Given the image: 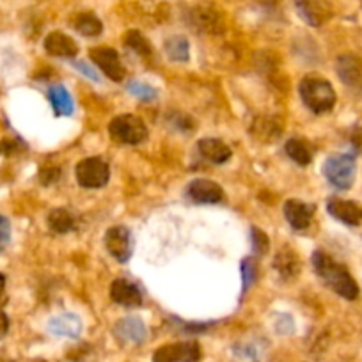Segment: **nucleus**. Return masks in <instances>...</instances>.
Returning <instances> with one entry per match:
<instances>
[{"label":"nucleus","instance_id":"f257e3e1","mask_svg":"<svg viewBox=\"0 0 362 362\" xmlns=\"http://www.w3.org/2000/svg\"><path fill=\"white\" fill-rule=\"evenodd\" d=\"M313 267L318 274L320 279L327 284L332 291H336L339 297L346 298V300H355L361 293L357 283L351 277L350 272L337 263L332 256L325 252V250H316L313 254Z\"/></svg>","mask_w":362,"mask_h":362},{"label":"nucleus","instance_id":"f03ea898","mask_svg":"<svg viewBox=\"0 0 362 362\" xmlns=\"http://www.w3.org/2000/svg\"><path fill=\"white\" fill-rule=\"evenodd\" d=\"M298 93L304 105L315 114H325L336 105V90L329 80L320 76H305L298 86Z\"/></svg>","mask_w":362,"mask_h":362},{"label":"nucleus","instance_id":"7ed1b4c3","mask_svg":"<svg viewBox=\"0 0 362 362\" xmlns=\"http://www.w3.org/2000/svg\"><path fill=\"white\" fill-rule=\"evenodd\" d=\"M323 176L327 177L330 185L339 190H348L355 181V173H357V163L355 156L348 153L341 155H332L323 163Z\"/></svg>","mask_w":362,"mask_h":362},{"label":"nucleus","instance_id":"20e7f679","mask_svg":"<svg viewBox=\"0 0 362 362\" xmlns=\"http://www.w3.org/2000/svg\"><path fill=\"white\" fill-rule=\"evenodd\" d=\"M109 134L116 142L135 146L148 139V128L141 117L134 116V114H123L110 121Z\"/></svg>","mask_w":362,"mask_h":362},{"label":"nucleus","instance_id":"39448f33","mask_svg":"<svg viewBox=\"0 0 362 362\" xmlns=\"http://www.w3.org/2000/svg\"><path fill=\"white\" fill-rule=\"evenodd\" d=\"M110 177V169L107 162H103L98 156L82 160L76 165V181L83 189H102L107 185Z\"/></svg>","mask_w":362,"mask_h":362},{"label":"nucleus","instance_id":"423d86ee","mask_svg":"<svg viewBox=\"0 0 362 362\" xmlns=\"http://www.w3.org/2000/svg\"><path fill=\"white\" fill-rule=\"evenodd\" d=\"M199 358L201 346L196 341L163 344L153 354V362H197Z\"/></svg>","mask_w":362,"mask_h":362},{"label":"nucleus","instance_id":"0eeeda50","mask_svg":"<svg viewBox=\"0 0 362 362\" xmlns=\"http://www.w3.org/2000/svg\"><path fill=\"white\" fill-rule=\"evenodd\" d=\"M187 20H189L190 27L201 30V33L218 34L224 30V20H222L221 13H218L214 6H208V4L194 6V8L189 11Z\"/></svg>","mask_w":362,"mask_h":362},{"label":"nucleus","instance_id":"6e6552de","mask_svg":"<svg viewBox=\"0 0 362 362\" xmlns=\"http://www.w3.org/2000/svg\"><path fill=\"white\" fill-rule=\"evenodd\" d=\"M90 59H93V62H95L110 80H114V82H123L127 71H124V66L121 64L119 54H117L114 48H93V50H90Z\"/></svg>","mask_w":362,"mask_h":362},{"label":"nucleus","instance_id":"1a4fd4ad","mask_svg":"<svg viewBox=\"0 0 362 362\" xmlns=\"http://www.w3.org/2000/svg\"><path fill=\"white\" fill-rule=\"evenodd\" d=\"M105 247L110 252V256L116 257L119 263L130 259L132 256V233L130 229L124 228V226H116V228H110L105 235Z\"/></svg>","mask_w":362,"mask_h":362},{"label":"nucleus","instance_id":"9d476101","mask_svg":"<svg viewBox=\"0 0 362 362\" xmlns=\"http://www.w3.org/2000/svg\"><path fill=\"white\" fill-rule=\"evenodd\" d=\"M187 197L197 204H215L224 199V190L218 183L210 180H194L187 187Z\"/></svg>","mask_w":362,"mask_h":362},{"label":"nucleus","instance_id":"9b49d317","mask_svg":"<svg viewBox=\"0 0 362 362\" xmlns=\"http://www.w3.org/2000/svg\"><path fill=\"white\" fill-rule=\"evenodd\" d=\"M114 336L124 344H142L148 337V329L141 318L127 316L114 325Z\"/></svg>","mask_w":362,"mask_h":362},{"label":"nucleus","instance_id":"f8f14e48","mask_svg":"<svg viewBox=\"0 0 362 362\" xmlns=\"http://www.w3.org/2000/svg\"><path fill=\"white\" fill-rule=\"evenodd\" d=\"M327 211L332 215L336 221L343 222L346 226H361L362 224V206L355 201L346 199H330L327 203Z\"/></svg>","mask_w":362,"mask_h":362},{"label":"nucleus","instance_id":"ddd939ff","mask_svg":"<svg viewBox=\"0 0 362 362\" xmlns=\"http://www.w3.org/2000/svg\"><path fill=\"white\" fill-rule=\"evenodd\" d=\"M110 297L123 308H139L142 304V291L128 279H116L110 286Z\"/></svg>","mask_w":362,"mask_h":362},{"label":"nucleus","instance_id":"4468645a","mask_svg":"<svg viewBox=\"0 0 362 362\" xmlns=\"http://www.w3.org/2000/svg\"><path fill=\"white\" fill-rule=\"evenodd\" d=\"M297 13L311 27H320L330 16L329 6L323 0H293Z\"/></svg>","mask_w":362,"mask_h":362},{"label":"nucleus","instance_id":"2eb2a0df","mask_svg":"<svg viewBox=\"0 0 362 362\" xmlns=\"http://www.w3.org/2000/svg\"><path fill=\"white\" fill-rule=\"evenodd\" d=\"M82 320L76 315H73V313H62V315L54 316L48 322V332L59 337H71V339H76L82 334Z\"/></svg>","mask_w":362,"mask_h":362},{"label":"nucleus","instance_id":"dca6fc26","mask_svg":"<svg viewBox=\"0 0 362 362\" xmlns=\"http://www.w3.org/2000/svg\"><path fill=\"white\" fill-rule=\"evenodd\" d=\"M284 217L293 229H305L315 217V206L302 201L290 199L284 203Z\"/></svg>","mask_w":362,"mask_h":362},{"label":"nucleus","instance_id":"f3484780","mask_svg":"<svg viewBox=\"0 0 362 362\" xmlns=\"http://www.w3.org/2000/svg\"><path fill=\"white\" fill-rule=\"evenodd\" d=\"M300 257H298V254L295 252L293 249H290V247H283V249L276 254V257H274V268H276L277 274L286 281L295 279V277L300 274Z\"/></svg>","mask_w":362,"mask_h":362},{"label":"nucleus","instance_id":"a211bd4d","mask_svg":"<svg viewBox=\"0 0 362 362\" xmlns=\"http://www.w3.org/2000/svg\"><path fill=\"white\" fill-rule=\"evenodd\" d=\"M45 50L48 52L54 57H64L71 59L78 54V47H76L75 40H71L69 36H66L64 33H50L45 40Z\"/></svg>","mask_w":362,"mask_h":362},{"label":"nucleus","instance_id":"6ab92c4d","mask_svg":"<svg viewBox=\"0 0 362 362\" xmlns=\"http://www.w3.org/2000/svg\"><path fill=\"white\" fill-rule=\"evenodd\" d=\"M197 149H199L201 156L208 160L211 163H226L229 158H231V149H229L228 144L221 141V139L214 137H204L201 139L199 144H197Z\"/></svg>","mask_w":362,"mask_h":362},{"label":"nucleus","instance_id":"aec40b11","mask_svg":"<svg viewBox=\"0 0 362 362\" xmlns=\"http://www.w3.org/2000/svg\"><path fill=\"white\" fill-rule=\"evenodd\" d=\"M48 100L52 103V109L57 116H71L73 110H75V103H73L71 95L69 90L66 89L61 83H54L48 89Z\"/></svg>","mask_w":362,"mask_h":362},{"label":"nucleus","instance_id":"412c9836","mask_svg":"<svg viewBox=\"0 0 362 362\" xmlns=\"http://www.w3.org/2000/svg\"><path fill=\"white\" fill-rule=\"evenodd\" d=\"M336 69L339 78L348 86H355L362 78V62L355 55H341Z\"/></svg>","mask_w":362,"mask_h":362},{"label":"nucleus","instance_id":"4be33fe9","mask_svg":"<svg viewBox=\"0 0 362 362\" xmlns=\"http://www.w3.org/2000/svg\"><path fill=\"white\" fill-rule=\"evenodd\" d=\"M73 29L86 37H96L102 34L103 23L95 13H78L73 18Z\"/></svg>","mask_w":362,"mask_h":362},{"label":"nucleus","instance_id":"5701e85b","mask_svg":"<svg viewBox=\"0 0 362 362\" xmlns=\"http://www.w3.org/2000/svg\"><path fill=\"white\" fill-rule=\"evenodd\" d=\"M284 149H286V155L298 165H309L313 162V146L304 139H290Z\"/></svg>","mask_w":362,"mask_h":362},{"label":"nucleus","instance_id":"b1692460","mask_svg":"<svg viewBox=\"0 0 362 362\" xmlns=\"http://www.w3.org/2000/svg\"><path fill=\"white\" fill-rule=\"evenodd\" d=\"M75 217H73L71 211L68 208H55L48 214V226L54 233L57 235H64L75 229Z\"/></svg>","mask_w":362,"mask_h":362},{"label":"nucleus","instance_id":"393cba45","mask_svg":"<svg viewBox=\"0 0 362 362\" xmlns=\"http://www.w3.org/2000/svg\"><path fill=\"white\" fill-rule=\"evenodd\" d=\"M165 54L170 61L174 62H187L190 57V45L187 37L183 36H173L165 41L163 45Z\"/></svg>","mask_w":362,"mask_h":362},{"label":"nucleus","instance_id":"a878e982","mask_svg":"<svg viewBox=\"0 0 362 362\" xmlns=\"http://www.w3.org/2000/svg\"><path fill=\"white\" fill-rule=\"evenodd\" d=\"M124 43H127L135 54L141 55V57H149V55L153 54L151 43H149L139 30H130V33H127Z\"/></svg>","mask_w":362,"mask_h":362},{"label":"nucleus","instance_id":"bb28decb","mask_svg":"<svg viewBox=\"0 0 362 362\" xmlns=\"http://www.w3.org/2000/svg\"><path fill=\"white\" fill-rule=\"evenodd\" d=\"M242 277H243V293L252 288V284L256 283L257 277V263L254 257H245L242 261Z\"/></svg>","mask_w":362,"mask_h":362},{"label":"nucleus","instance_id":"cd10ccee","mask_svg":"<svg viewBox=\"0 0 362 362\" xmlns=\"http://www.w3.org/2000/svg\"><path fill=\"white\" fill-rule=\"evenodd\" d=\"M128 90H130V95H134L135 98L144 100V102H153L156 98V89H153L151 86L144 82H139V80H134V82L128 83Z\"/></svg>","mask_w":362,"mask_h":362},{"label":"nucleus","instance_id":"c85d7f7f","mask_svg":"<svg viewBox=\"0 0 362 362\" xmlns=\"http://www.w3.org/2000/svg\"><path fill=\"white\" fill-rule=\"evenodd\" d=\"M254 130L261 141H264V137H268V141H274V137H277L283 132V128L277 127V123H272L270 119H257L254 123Z\"/></svg>","mask_w":362,"mask_h":362},{"label":"nucleus","instance_id":"c756f323","mask_svg":"<svg viewBox=\"0 0 362 362\" xmlns=\"http://www.w3.org/2000/svg\"><path fill=\"white\" fill-rule=\"evenodd\" d=\"M250 242H252V249H254V252L257 254V256H261V254L267 252L268 247H270L268 236L257 228L250 229Z\"/></svg>","mask_w":362,"mask_h":362},{"label":"nucleus","instance_id":"7c9ffc66","mask_svg":"<svg viewBox=\"0 0 362 362\" xmlns=\"http://www.w3.org/2000/svg\"><path fill=\"white\" fill-rule=\"evenodd\" d=\"M11 243V222L8 217L0 215V254L4 252Z\"/></svg>","mask_w":362,"mask_h":362},{"label":"nucleus","instance_id":"2f4dec72","mask_svg":"<svg viewBox=\"0 0 362 362\" xmlns=\"http://www.w3.org/2000/svg\"><path fill=\"white\" fill-rule=\"evenodd\" d=\"M59 176H61V169L55 165L52 167H43L40 173V180L41 183H45V185H50V183H55V181L59 180Z\"/></svg>","mask_w":362,"mask_h":362},{"label":"nucleus","instance_id":"473e14b6","mask_svg":"<svg viewBox=\"0 0 362 362\" xmlns=\"http://www.w3.org/2000/svg\"><path fill=\"white\" fill-rule=\"evenodd\" d=\"M20 148H22V144L16 139H2L0 141V155H15V153L20 151Z\"/></svg>","mask_w":362,"mask_h":362},{"label":"nucleus","instance_id":"72a5a7b5","mask_svg":"<svg viewBox=\"0 0 362 362\" xmlns=\"http://www.w3.org/2000/svg\"><path fill=\"white\" fill-rule=\"evenodd\" d=\"M73 66L76 68V71H80L82 75H86L87 78H90L93 82H100V75H98V71H96V68H90V66L86 64V62H75Z\"/></svg>","mask_w":362,"mask_h":362},{"label":"nucleus","instance_id":"f704fd0d","mask_svg":"<svg viewBox=\"0 0 362 362\" xmlns=\"http://www.w3.org/2000/svg\"><path fill=\"white\" fill-rule=\"evenodd\" d=\"M8 330H9V318L8 315L0 309V339L8 334Z\"/></svg>","mask_w":362,"mask_h":362},{"label":"nucleus","instance_id":"c9c22d12","mask_svg":"<svg viewBox=\"0 0 362 362\" xmlns=\"http://www.w3.org/2000/svg\"><path fill=\"white\" fill-rule=\"evenodd\" d=\"M4 290H6V277L0 274V297L4 295Z\"/></svg>","mask_w":362,"mask_h":362}]
</instances>
